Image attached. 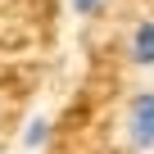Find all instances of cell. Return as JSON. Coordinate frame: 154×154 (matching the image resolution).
Returning a JSON list of instances; mask_svg holds the SVG:
<instances>
[{
    "instance_id": "1",
    "label": "cell",
    "mask_w": 154,
    "mask_h": 154,
    "mask_svg": "<svg viewBox=\"0 0 154 154\" xmlns=\"http://www.w3.org/2000/svg\"><path fill=\"white\" fill-rule=\"evenodd\" d=\"M122 136L136 154L154 149V91H136L122 109Z\"/></svg>"
},
{
    "instance_id": "2",
    "label": "cell",
    "mask_w": 154,
    "mask_h": 154,
    "mask_svg": "<svg viewBox=\"0 0 154 154\" xmlns=\"http://www.w3.org/2000/svg\"><path fill=\"white\" fill-rule=\"evenodd\" d=\"M127 59L136 68H154V18H140L127 32Z\"/></svg>"
},
{
    "instance_id": "3",
    "label": "cell",
    "mask_w": 154,
    "mask_h": 154,
    "mask_svg": "<svg viewBox=\"0 0 154 154\" xmlns=\"http://www.w3.org/2000/svg\"><path fill=\"white\" fill-rule=\"evenodd\" d=\"M45 140H50V118H45V113H32V118L23 122V131H18V145L32 149V154H41Z\"/></svg>"
},
{
    "instance_id": "4",
    "label": "cell",
    "mask_w": 154,
    "mask_h": 154,
    "mask_svg": "<svg viewBox=\"0 0 154 154\" xmlns=\"http://www.w3.org/2000/svg\"><path fill=\"white\" fill-rule=\"evenodd\" d=\"M68 5H72V14L91 18V14H100V9H104V0H68Z\"/></svg>"
}]
</instances>
